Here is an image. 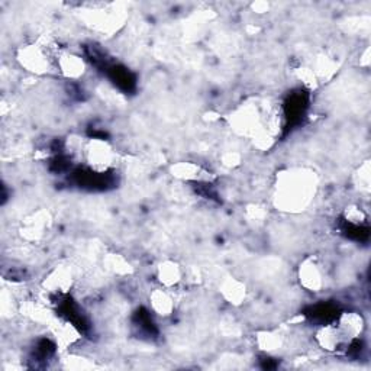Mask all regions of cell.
<instances>
[{
	"label": "cell",
	"mask_w": 371,
	"mask_h": 371,
	"mask_svg": "<svg viewBox=\"0 0 371 371\" xmlns=\"http://www.w3.org/2000/svg\"><path fill=\"white\" fill-rule=\"evenodd\" d=\"M316 190L315 172L306 168H289L277 177L275 203L286 212L303 210Z\"/></svg>",
	"instance_id": "1"
},
{
	"label": "cell",
	"mask_w": 371,
	"mask_h": 371,
	"mask_svg": "<svg viewBox=\"0 0 371 371\" xmlns=\"http://www.w3.org/2000/svg\"><path fill=\"white\" fill-rule=\"evenodd\" d=\"M16 60L22 68L37 76L46 74L54 65V56L49 54V46L41 41L19 48Z\"/></svg>",
	"instance_id": "2"
},
{
	"label": "cell",
	"mask_w": 371,
	"mask_h": 371,
	"mask_svg": "<svg viewBox=\"0 0 371 371\" xmlns=\"http://www.w3.org/2000/svg\"><path fill=\"white\" fill-rule=\"evenodd\" d=\"M82 157L93 171L101 172V175L113 168L118 161V154L113 146L101 138H93L83 144Z\"/></svg>",
	"instance_id": "3"
},
{
	"label": "cell",
	"mask_w": 371,
	"mask_h": 371,
	"mask_svg": "<svg viewBox=\"0 0 371 371\" xmlns=\"http://www.w3.org/2000/svg\"><path fill=\"white\" fill-rule=\"evenodd\" d=\"M301 286L312 293L322 291L327 286V273L324 265L316 258H306L298 271Z\"/></svg>",
	"instance_id": "4"
},
{
	"label": "cell",
	"mask_w": 371,
	"mask_h": 371,
	"mask_svg": "<svg viewBox=\"0 0 371 371\" xmlns=\"http://www.w3.org/2000/svg\"><path fill=\"white\" fill-rule=\"evenodd\" d=\"M73 284H74L73 271L67 265H58L53 268L42 282L44 291L54 296L67 294L73 289Z\"/></svg>",
	"instance_id": "5"
},
{
	"label": "cell",
	"mask_w": 371,
	"mask_h": 371,
	"mask_svg": "<svg viewBox=\"0 0 371 371\" xmlns=\"http://www.w3.org/2000/svg\"><path fill=\"white\" fill-rule=\"evenodd\" d=\"M54 65L68 80H79L86 73L84 60L77 54L67 51V49L58 51L54 56Z\"/></svg>",
	"instance_id": "6"
},
{
	"label": "cell",
	"mask_w": 371,
	"mask_h": 371,
	"mask_svg": "<svg viewBox=\"0 0 371 371\" xmlns=\"http://www.w3.org/2000/svg\"><path fill=\"white\" fill-rule=\"evenodd\" d=\"M315 341L320 348L328 353H335L339 348H342L345 344H348L347 339H345L344 335L341 334L337 324L320 327L315 334Z\"/></svg>",
	"instance_id": "7"
},
{
	"label": "cell",
	"mask_w": 371,
	"mask_h": 371,
	"mask_svg": "<svg viewBox=\"0 0 371 371\" xmlns=\"http://www.w3.org/2000/svg\"><path fill=\"white\" fill-rule=\"evenodd\" d=\"M150 308L160 317H168L176 310V301L171 289L158 287L150 293Z\"/></svg>",
	"instance_id": "8"
},
{
	"label": "cell",
	"mask_w": 371,
	"mask_h": 371,
	"mask_svg": "<svg viewBox=\"0 0 371 371\" xmlns=\"http://www.w3.org/2000/svg\"><path fill=\"white\" fill-rule=\"evenodd\" d=\"M337 327L339 328L344 338L347 339V342H351L360 338V335L363 334L364 319L357 312H344L337 320Z\"/></svg>",
	"instance_id": "9"
},
{
	"label": "cell",
	"mask_w": 371,
	"mask_h": 371,
	"mask_svg": "<svg viewBox=\"0 0 371 371\" xmlns=\"http://www.w3.org/2000/svg\"><path fill=\"white\" fill-rule=\"evenodd\" d=\"M183 275H184L183 268L176 261L165 260L157 267V279L160 284L165 289H172L179 283H182Z\"/></svg>",
	"instance_id": "10"
},
{
	"label": "cell",
	"mask_w": 371,
	"mask_h": 371,
	"mask_svg": "<svg viewBox=\"0 0 371 371\" xmlns=\"http://www.w3.org/2000/svg\"><path fill=\"white\" fill-rule=\"evenodd\" d=\"M51 334L57 342V345H68L76 344L80 339V332L70 320H57V322L51 324Z\"/></svg>",
	"instance_id": "11"
},
{
	"label": "cell",
	"mask_w": 371,
	"mask_h": 371,
	"mask_svg": "<svg viewBox=\"0 0 371 371\" xmlns=\"http://www.w3.org/2000/svg\"><path fill=\"white\" fill-rule=\"evenodd\" d=\"M219 291L222 294V298L234 306H239L246 298L245 284L235 277H228L222 282Z\"/></svg>",
	"instance_id": "12"
},
{
	"label": "cell",
	"mask_w": 371,
	"mask_h": 371,
	"mask_svg": "<svg viewBox=\"0 0 371 371\" xmlns=\"http://www.w3.org/2000/svg\"><path fill=\"white\" fill-rule=\"evenodd\" d=\"M172 175H175L177 179L182 180H208L209 177L206 176L208 172L194 163H180L177 165L172 167Z\"/></svg>",
	"instance_id": "13"
},
{
	"label": "cell",
	"mask_w": 371,
	"mask_h": 371,
	"mask_svg": "<svg viewBox=\"0 0 371 371\" xmlns=\"http://www.w3.org/2000/svg\"><path fill=\"white\" fill-rule=\"evenodd\" d=\"M105 268L115 276H128L132 273L131 263L120 254H109L105 261Z\"/></svg>",
	"instance_id": "14"
},
{
	"label": "cell",
	"mask_w": 371,
	"mask_h": 371,
	"mask_svg": "<svg viewBox=\"0 0 371 371\" xmlns=\"http://www.w3.org/2000/svg\"><path fill=\"white\" fill-rule=\"evenodd\" d=\"M257 345L260 347V350L265 351L267 354L276 353L277 350L282 348L283 337L273 331H264L257 335Z\"/></svg>",
	"instance_id": "15"
},
{
	"label": "cell",
	"mask_w": 371,
	"mask_h": 371,
	"mask_svg": "<svg viewBox=\"0 0 371 371\" xmlns=\"http://www.w3.org/2000/svg\"><path fill=\"white\" fill-rule=\"evenodd\" d=\"M345 219H347V222H350V224H353L356 227H361L367 220V215L361 208L350 206V208H347V210H345Z\"/></svg>",
	"instance_id": "16"
},
{
	"label": "cell",
	"mask_w": 371,
	"mask_h": 371,
	"mask_svg": "<svg viewBox=\"0 0 371 371\" xmlns=\"http://www.w3.org/2000/svg\"><path fill=\"white\" fill-rule=\"evenodd\" d=\"M254 11H260V12H265L268 9V5L267 4H256L253 5Z\"/></svg>",
	"instance_id": "17"
}]
</instances>
